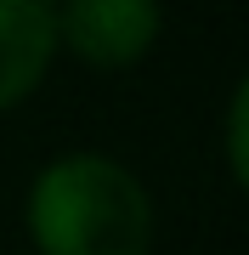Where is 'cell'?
I'll return each mask as SVG.
<instances>
[{
    "mask_svg": "<svg viewBox=\"0 0 249 255\" xmlns=\"http://www.w3.org/2000/svg\"><path fill=\"white\" fill-rule=\"evenodd\" d=\"M28 233L40 255H148L153 204L119 159L68 153L34 176Z\"/></svg>",
    "mask_w": 249,
    "mask_h": 255,
    "instance_id": "obj_1",
    "label": "cell"
},
{
    "mask_svg": "<svg viewBox=\"0 0 249 255\" xmlns=\"http://www.w3.org/2000/svg\"><path fill=\"white\" fill-rule=\"evenodd\" d=\"M153 0H74L57 11V34L74 46L85 63H130L153 46L159 34Z\"/></svg>",
    "mask_w": 249,
    "mask_h": 255,
    "instance_id": "obj_2",
    "label": "cell"
},
{
    "mask_svg": "<svg viewBox=\"0 0 249 255\" xmlns=\"http://www.w3.org/2000/svg\"><path fill=\"white\" fill-rule=\"evenodd\" d=\"M57 46V11L40 0H0V108L34 91Z\"/></svg>",
    "mask_w": 249,
    "mask_h": 255,
    "instance_id": "obj_3",
    "label": "cell"
},
{
    "mask_svg": "<svg viewBox=\"0 0 249 255\" xmlns=\"http://www.w3.org/2000/svg\"><path fill=\"white\" fill-rule=\"evenodd\" d=\"M227 153H232V170H238V182L249 187V74H244L238 91H232V114H227Z\"/></svg>",
    "mask_w": 249,
    "mask_h": 255,
    "instance_id": "obj_4",
    "label": "cell"
}]
</instances>
